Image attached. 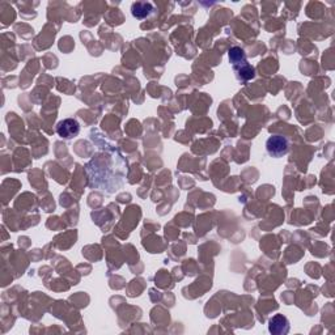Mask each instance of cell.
Here are the masks:
<instances>
[{"mask_svg":"<svg viewBox=\"0 0 335 335\" xmlns=\"http://www.w3.org/2000/svg\"><path fill=\"white\" fill-rule=\"evenodd\" d=\"M266 150L271 157H283L288 153L290 151V143H288L287 139L281 135H272L267 139L266 141Z\"/></svg>","mask_w":335,"mask_h":335,"instance_id":"cell-1","label":"cell"},{"mask_svg":"<svg viewBox=\"0 0 335 335\" xmlns=\"http://www.w3.org/2000/svg\"><path fill=\"white\" fill-rule=\"evenodd\" d=\"M80 131V125L76 119L72 118H67V119L60 121L57 125V132L60 138L71 139L79 134Z\"/></svg>","mask_w":335,"mask_h":335,"instance_id":"cell-2","label":"cell"},{"mask_svg":"<svg viewBox=\"0 0 335 335\" xmlns=\"http://www.w3.org/2000/svg\"><path fill=\"white\" fill-rule=\"evenodd\" d=\"M269 331L275 335L287 334L290 331V322L283 314H276L269 321Z\"/></svg>","mask_w":335,"mask_h":335,"instance_id":"cell-3","label":"cell"},{"mask_svg":"<svg viewBox=\"0 0 335 335\" xmlns=\"http://www.w3.org/2000/svg\"><path fill=\"white\" fill-rule=\"evenodd\" d=\"M153 11V7L151 3H141V2H138V3H134L132 4V8H131V12H132V16L136 18H139V20H143V18L148 17V16L152 13Z\"/></svg>","mask_w":335,"mask_h":335,"instance_id":"cell-4","label":"cell"},{"mask_svg":"<svg viewBox=\"0 0 335 335\" xmlns=\"http://www.w3.org/2000/svg\"><path fill=\"white\" fill-rule=\"evenodd\" d=\"M229 62L232 63L233 68L234 67L241 66V64H244V63H246L245 51H244L241 47H238V46H234V47L230 49L229 50Z\"/></svg>","mask_w":335,"mask_h":335,"instance_id":"cell-5","label":"cell"},{"mask_svg":"<svg viewBox=\"0 0 335 335\" xmlns=\"http://www.w3.org/2000/svg\"><path fill=\"white\" fill-rule=\"evenodd\" d=\"M233 69L236 71L237 78H238L240 80L248 81L254 78V68H253L248 62L244 63V64H241V66L238 67H234Z\"/></svg>","mask_w":335,"mask_h":335,"instance_id":"cell-6","label":"cell"}]
</instances>
